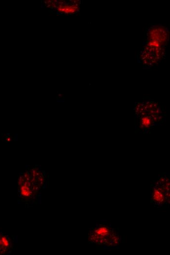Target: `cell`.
Instances as JSON below:
<instances>
[{
	"instance_id": "obj_1",
	"label": "cell",
	"mask_w": 170,
	"mask_h": 255,
	"mask_svg": "<svg viewBox=\"0 0 170 255\" xmlns=\"http://www.w3.org/2000/svg\"><path fill=\"white\" fill-rule=\"evenodd\" d=\"M147 45L157 48H163L166 45L168 33L164 27L154 26L149 29Z\"/></svg>"
},
{
	"instance_id": "obj_2",
	"label": "cell",
	"mask_w": 170,
	"mask_h": 255,
	"mask_svg": "<svg viewBox=\"0 0 170 255\" xmlns=\"http://www.w3.org/2000/svg\"><path fill=\"white\" fill-rule=\"evenodd\" d=\"M151 121L148 117H144L142 119V124L145 127H149L150 125Z\"/></svg>"
}]
</instances>
